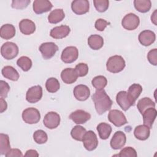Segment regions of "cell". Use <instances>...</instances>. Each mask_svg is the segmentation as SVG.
<instances>
[{
    "instance_id": "1",
    "label": "cell",
    "mask_w": 157,
    "mask_h": 157,
    "mask_svg": "<svg viewBox=\"0 0 157 157\" xmlns=\"http://www.w3.org/2000/svg\"><path fill=\"white\" fill-rule=\"evenodd\" d=\"M91 98L94 103L95 109L99 115H102L110 110L113 104L112 101L104 89L96 90Z\"/></svg>"
},
{
    "instance_id": "2",
    "label": "cell",
    "mask_w": 157,
    "mask_h": 157,
    "mask_svg": "<svg viewBox=\"0 0 157 157\" xmlns=\"http://www.w3.org/2000/svg\"><path fill=\"white\" fill-rule=\"evenodd\" d=\"M125 61L121 56L114 55L110 56L106 63L107 70L112 73H118L125 67Z\"/></svg>"
},
{
    "instance_id": "3",
    "label": "cell",
    "mask_w": 157,
    "mask_h": 157,
    "mask_svg": "<svg viewBox=\"0 0 157 157\" xmlns=\"http://www.w3.org/2000/svg\"><path fill=\"white\" fill-rule=\"evenodd\" d=\"M19 49L17 44L12 42H7L1 48V54L6 59L9 60L15 58L18 54Z\"/></svg>"
},
{
    "instance_id": "4",
    "label": "cell",
    "mask_w": 157,
    "mask_h": 157,
    "mask_svg": "<svg viewBox=\"0 0 157 157\" xmlns=\"http://www.w3.org/2000/svg\"><path fill=\"white\" fill-rule=\"evenodd\" d=\"M22 118L27 124H36L40 119L39 111L34 107H29L25 109L22 112Z\"/></svg>"
},
{
    "instance_id": "5",
    "label": "cell",
    "mask_w": 157,
    "mask_h": 157,
    "mask_svg": "<svg viewBox=\"0 0 157 157\" xmlns=\"http://www.w3.org/2000/svg\"><path fill=\"white\" fill-rule=\"evenodd\" d=\"M139 17L134 13H129L126 14L122 19L121 25L127 30L132 31L136 29L139 25Z\"/></svg>"
},
{
    "instance_id": "6",
    "label": "cell",
    "mask_w": 157,
    "mask_h": 157,
    "mask_svg": "<svg viewBox=\"0 0 157 157\" xmlns=\"http://www.w3.org/2000/svg\"><path fill=\"white\" fill-rule=\"evenodd\" d=\"M108 119L110 122L117 127H120L127 123V120L124 113L117 109L110 110L108 115Z\"/></svg>"
},
{
    "instance_id": "7",
    "label": "cell",
    "mask_w": 157,
    "mask_h": 157,
    "mask_svg": "<svg viewBox=\"0 0 157 157\" xmlns=\"http://www.w3.org/2000/svg\"><path fill=\"white\" fill-rule=\"evenodd\" d=\"M83 144L86 150L93 151L95 150L98 145V140L96 134L93 131H86L83 136Z\"/></svg>"
},
{
    "instance_id": "8",
    "label": "cell",
    "mask_w": 157,
    "mask_h": 157,
    "mask_svg": "<svg viewBox=\"0 0 157 157\" xmlns=\"http://www.w3.org/2000/svg\"><path fill=\"white\" fill-rule=\"evenodd\" d=\"M39 50L44 59H49L55 55L58 50V47L54 42H45L40 45Z\"/></svg>"
},
{
    "instance_id": "9",
    "label": "cell",
    "mask_w": 157,
    "mask_h": 157,
    "mask_svg": "<svg viewBox=\"0 0 157 157\" xmlns=\"http://www.w3.org/2000/svg\"><path fill=\"white\" fill-rule=\"evenodd\" d=\"M78 56V50L74 46L66 47L61 55V60L65 63H72L76 61Z\"/></svg>"
},
{
    "instance_id": "10",
    "label": "cell",
    "mask_w": 157,
    "mask_h": 157,
    "mask_svg": "<svg viewBox=\"0 0 157 157\" xmlns=\"http://www.w3.org/2000/svg\"><path fill=\"white\" fill-rule=\"evenodd\" d=\"M60 116L55 112H48L44 117L43 123L44 126L50 129L57 128L60 123Z\"/></svg>"
},
{
    "instance_id": "11",
    "label": "cell",
    "mask_w": 157,
    "mask_h": 157,
    "mask_svg": "<svg viewBox=\"0 0 157 157\" xmlns=\"http://www.w3.org/2000/svg\"><path fill=\"white\" fill-rule=\"evenodd\" d=\"M42 97V88L40 85L33 86L29 88L26 94V99L29 103H36L39 101Z\"/></svg>"
},
{
    "instance_id": "12",
    "label": "cell",
    "mask_w": 157,
    "mask_h": 157,
    "mask_svg": "<svg viewBox=\"0 0 157 157\" xmlns=\"http://www.w3.org/2000/svg\"><path fill=\"white\" fill-rule=\"evenodd\" d=\"M72 10L77 15H83L89 11L90 4L87 0H74L71 3Z\"/></svg>"
},
{
    "instance_id": "13",
    "label": "cell",
    "mask_w": 157,
    "mask_h": 157,
    "mask_svg": "<svg viewBox=\"0 0 157 157\" xmlns=\"http://www.w3.org/2000/svg\"><path fill=\"white\" fill-rule=\"evenodd\" d=\"M69 118L75 123L79 124L85 123L88 121L91 118V115L83 110L78 109L72 112Z\"/></svg>"
},
{
    "instance_id": "14",
    "label": "cell",
    "mask_w": 157,
    "mask_h": 157,
    "mask_svg": "<svg viewBox=\"0 0 157 157\" xmlns=\"http://www.w3.org/2000/svg\"><path fill=\"white\" fill-rule=\"evenodd\" d=\"M126 137L125 134L120 131H118L113 134L110 140V146L114 150L121 148L126 144Z\"/></svg>"
},
{
    "instance_id": "15",
    "label": "cell",
    "mask_w": 157,
    "mask_h": 157,
    "mask_svg": "<svg viewBox=\"0 0 157 157\" xmlns=\"http://www.w3.org/2000/svg\"><path fill=\"white\" fill-rule=\"evenodd\" d=\"M52 4L48 0H36L33 5V10L36 14L47 12L52 9Z\"/></svg>"
},
{
    "instance_id": "16",
    "label": "cell",
    "mask_w": 157,
    "mask_h": 157,
    "mask_svg": "<svg viewBox=\"0 0 157 157\" xmlns=\"http://www.w3.org/2000/svg\"><path fill=\"white\" fill-rule=\"evenodd\" d=\"M73 93L75 98L80 101H86L90 96V90L85 85H78L74 88Z\"/></svg>"
},
{
    "instance_id": "17",
    "label": "cell",
    "mask_w": 157,
    "mask_h": 157,
    "mask_svg": "<svg viewBox=\"0 0 157 157\" xmlns=\"http://www.w3.org/2000/svg\"><path fill=\"white\" fill-rule=\"evenodd\" d=\"M71 29L69 26L67 25H61L59 26H56L51 29L50 35L52 37L59 39L66 37L70 33Z\"/></svg>"
},
{
    "instance_id": "18",
    "label": "cell",
    "mask_w": 157,
    "mask_h": 157,
    "mask_svg": "<svg viewBox=\"0 0 157 157\" xmlns=\"http://www.w3.org/2000/svg\"><path fill=\"white\" fill-rule=\"evenodd\" d=\"M138 39L142 45L147 47L150 45L155 41L156 35L152 31L144 30L139 34Z\"/></svg>"
},
{
    "instance_id": "19",
    "label": "cell",
    "mask_w": 157,
    "mask_h": 157,
    "mask_svg": "<svg viewBox=\"0 0 157 157\" xmlns=\"http://www.w3.org/2000/svg\"><path fill=\"white\" fill-rule=\"evenodd\" d=\"M116 101L117 104L124 111H126L131 106L133 105L128 98L127 92L125 91H121L117 93Z\"/></svg>"
},
{
    "instance_id": "20",
    "label": "cell",
    "mask_w": 157,
    "mask_h": 157,
    "mask_svg": "<svg viewBox=\"0 0 157 157\" xmlns=\"http://www.w3.org/2000/svg\"><path fill=\"white\" fill-rule=\"evenodd\" d=\"M61 78L64 83L66 84H72L77 80L78 75L74 69L69 67L62 71L61 73Z\"/></svg>"
},
{
    "instance_id": "21",
    "label": "cell",
    "mask_w": 157,
    "mask_h": 157,
    "mask_svg": "<svg viewBox=\"0 0 157 157\" xmlns=\"http://www.w3.org/2000/svg\"><path fill=\"white\" fill-rule=\"evenodd\" d=\"M142 115L143 116L144 124L147 126L149 128H151L156 117V110L155 107H150L145 110Z\"/></svg>"
},
{
    "instance_id": "22",
    "label": "cell",
    "mask_w": 157,
    "mask_h": 157,
    "mask_svg": "<svg viewBox=\"0 0 157 157\" xmlns=\"http://www.w3.org/2000/svg\"><path fill=\"white\" fill-rule=\"evenodd\" d=\"M19 29L23 34L30 35L36 31V25L29 19H23L19 23Z\"/></svg>"
},
{
    "instance_id": "23",
    "label": "cell",
    "mask_w": 157,
    "mask_h": 157,
    "mask_svg": "<svg viewBox=\"0 0 157 157\" xmlns=\"http://www.w3.org/2000/svg\"><path fill=\"white\" fill-rule=\"evenodd\" d=\"M142 91V87L139 84L134 83L129 87L127 94L129 99H130L133 105H134L137 99L139 98Z\"/></svg>"
},
{
    "instance_id": "24",
    "label": "cell",
    "mask_w": 157,
    "mask_h": 157,
    "mask_svg": "<svg viewBox=\"0 0 157 157\" xmlns=\"http://www.w3.org/2000/svg\"><path fill=\"white\" fill-rule=\"evenodd\" d=\"M150 128L145 124L137 126L134 131V136L140 140H145L150 136Z\"/></svg>"
},
{
    "instance_id": "25",
    "label": "cell",
    "mask_w": 157,
    "mask_h": 157,
    "mask_svg": "<svg viewBox=\"0 0 157 157\" xmlns=\"http://www.w3.org/2000/svg\"><path fill=\"white\" fill-rule=\"evenodd\" d=\"M15 28L13 25L11 24H5L0 28V36L4 39L8 40L15 36Z\"/></svg>"
},
{
    "instance_id": "26",
    "label": "cell",
    "mask_w": 157,
    "mask_h": 157,
    "mask_svg": "<svg viewBox=\"0 0 157 157\" xmlns=\"http://www.w3.org/2000/svg\"><path fill=\"white\" fill-rule=\"evenodd\" d=\"M88 44L91 49L97 50L102 47L104 45V39L102 37L99 35H91L88 39Z\"/></svg>"
},
{
    "instance_id": "27",
    "label": "cell",
    "mask_w": 157,
    "mask_h": 157,
    "mask_svg": "<svg viewBox=\"0 0 157 157\" xmlns=\"http://www.w3.org/2000/svg\"><path fill=\"white\" fill-rule=\"evenodd\" d=\"M1 72L5 78L12 81H17L20 77L17 71L11 66H4L2 69Z\"/></svg>"
},
{
    "instance_id": "28",
    "label": "cell",
    "mask_w": 157,
    "mask_h": 157,
    "mask_svg": "<svg viewBox=\"0 0 157 157\" xmlns=\"http://www.w3.org/2000/svg\"><path fill=\"white\" fill-rule=\"evenodd\" d=\"M65 17V14L62 9H56L52 10L48 16V21L52 24H56L61 21Z\"/></svg>"
},
{
    "instance_id": "29",
    "label": "cell",
    "mask_w": 157,
    "mask_h": 157,
    "mask_svg": "<svg viewBox=\"0 0 157 157\" xmlns=\"http://www.w3.org/2000/svg\"><path fill=\"white\" fill-rule=\"evenodd\" d=\"M112 130L111 126L106 123H101L97 126V131L99 137L103 140L107 139L109 137Z\"/></svg>"
},
{
    "instance_id": "30",
    "label": "cell",
    "mask_w": 157,
    "mask_h": 157,
    "mask_svg": "<svg viewBox=\"0 0 157 157\" xmlns=\"http://www.w3.org/2000/svg\"><path fill=\"white\" fill-rule=\"evenodd\" d=\"M9 137L7 134H0V154L6 155L10 150Z\"/></svg>"
},
{
    "instance_id": "31",
    "label": "cell",
    "mask_w": 157,
    "mask_h": 157,
    "mask_svg": "<svg viewBox=\"0 0 157 157\" xmlns=\"http://www.w3.org/2000/svg\"><path fill=\"white\" fill-rule=\"evenodd\" d=\"M134 6L137 11L141 13H146L150 10L151 2L150 0H134Z\"/></svg>"
},
{
    "instance_id": "32",
    "label": "cell",
    "mask_w": 157,
    "mask_h": 157,
    "mask_svg": "<svg viewBox=\"0 0 157 157\" xmlns=\"http://www.w3.org/2000/svg\"><path fill=\"white\" fill-rule=\"evenodd\" d=\"M155 107V103L150 98L147 97L140 99L137 104V107L141 114H142L147 109Z\"/></svg>"
},
{
    "instance_id": "33",
    "label": "cell",
    "mask_w": 157,
    "mask_h": 157,
    "mask_svg": "<svg viewBox=\"0 0 157 157\" xmlns=\"http://www.w3.org/2000/svg\"><path fill=\"white\" fill-rule=\"evenodd\" d=\"M86 130L83 126L80 125L75 126L71 131V135L72 137L78 141H82L84 135L85 134Z\"/></svg>"
},
{
    "instance_id": "34",
    "label": "cell",
    "mask_w": 157,
    "mask_h": 157,
    "mask_svg": "<svg viewBox=\"0 0 157 157\" xmlns=\"http://www.w3.org/2000/svg\"><path fill=\"white\" fill-rule=\"evenodd\" d=\"M45 88L49 93H56L60 88L59 81L55 77H50L48 78L45 83Z\"/></svg>"
},
{
    "instance_id": "35",
    "label": "cell",
    "mask_w": 157,
    "mask_h": 157,
    "mask_svg": "<svg viewBox=\"0 0 157 157\" xmlns=\"http://www.w3.org/2000/svg\"><path fill=\"white\" fill-rule=\"evenodd\" d=\"M17 64L25 72L28 71L31 68L33 64L31 59L26 56L20 57L17 61Z\"/></svg>"
},
{
    "instance_id": "36",
    "label": "cell",
    "mask_w": 157,
    "mask_h": 157,
    "mask_svg": "<svg viewBox=\"0 0 157 157\" xmlns=\"http://www.w3.org/2000/svg\"><path fill=\"white\" fill-rule=\"evenodd\" d=\"M92 85L96 90H103L107 84V78L103 75H98L94 77L91 80Z\"/></svg>"
},
{
    "instance_id": "37",
    "label": "cell",
    "mask_w": 157,
    "mask_h": 157,
    "mask_svg": "<svg viewBox=\"0 0 157 157\" xmlns=\"http://www.w3.org/2000/svg\"><path fill=\"white\" fill-rule=\"evenodd\" d=\"M33 139L37 144H43L47 141L48 136L47 133L44 131L42 129H39L34 132Z\"/></svg>"
},
{
    "instance_id": "38",
    "label": "cell",
    "mask_w": 157,
    "mask_h": 157,
    "mask_svg": "<svg viewBox=\"0 0 157 157\" xmlns=\"http://www.w3.org/2000/svg\"><path fill=\"white\" fill-rule=\"evenodd\" d=\"M94 7L99 12H104L109 8V1L108 0H94Z\"/></svg>"
},
{
    "instance_id": "39",
    "label": "cell",
    "mask_w": 157,
    "mask_h": 157,
    "mask_svg": "<svg viewBox=\"0 0 157 157\" xmlns=\"http://www.w3.org/2000/svg\"><path fill=\"white\" fill-rule=\"evenodd\" d=\"M118 156L120 157H136L137 154L134 148L131 147H127L123 148Z\"/></svg>"
},
{
    "instance_id": "40",
    "label": "cell",
    "mask_w": 157,
    "mask_h": 157,
    "mask_svg": "<svg viewBox=\"0 0 157 157\" xmlns=\"http://www.w3.org/2000/svg\"><path fill=\"white\" fill-rule=\"evenodd\" d=\"M74 69L78 77H84L86 75L88 72V66L86 64L83 63L77 64Z\"/></svg>"
},
{
    "instance_id": "41",
    "label": "cell",
    "mask_w": 157,
    "mask_h": 157,
    "mask_svg": "<svg viewBox=\"0 0 157 157\" xmlns=\"http://www.w3.org/2000/svg\"><path fill=\"white\" fill-rule=\"evenodd\" d=\"M30 0H13L12 1V7L16 9H25L30 3Z\"/></svg>"
},
{
    "instance_id": "42",
    "label": "cell",
    "mask_w": 157,
    "mask_h": 157,
    "mask_svg": "<svg viewBox=\"0 0 157 157\" xmlns=\"http://www.w3.org/2000/svg\"><path fill=\"white\" fill-rule=\"evenodd\" d=\"M10 90L9 84L4 80L0 81V96L1 98H6L7 96L8 93Z\"/></svg>"
},
{
    "instance_id": "43",
    "label": "cell",
    "mask_w": 157,
    "mask_h": 157,
    "mask_svg": "<svg viewBox=\"0 0 157 157\" xmlns=\"http://www.w3.org/2000/svg\"><path fill=\"white\" fill-rule=\"evenodd\" d=\"M147 59L149 63L154 66L157 64V49L154 48L150 50L147 54Z\"/></svg>"
},
{
    "instance_id": "44",
    "label": "cell",
    "mask_w": 157,
    "mask_h": 157,
    "mask_svg": "<svg viewBox=\"0 0 157 157\" xmlns=\"http://www.w3.org/2000/svg\"><path fill=\"white\" fill-rule=\"evenodd\" d=\"M109 24L110 23L107 21L106 20L102 18H99L96 21L94 26L97 30L99 31H103Z\"/></svg>"
},
{
    "instance_id": "45",
    "label": "cell",
    "mask_w": 157,
    "mask_h": 157,
    "mask_svg": "<svg viewBox=\"0 0 157 157\" xmlns=\"http://www.w3.org/2000/svg\"><path fill=\"white\" fill-rule=\"evenodd\" d=\"M5 156L6 157H21L23 156V154L19 149L12 148Z\"/></svg>"
},
{
    "instance_id": "46",
    "label": "cell",
    "mask_w": 157,
    "mask_h": 157,
    "mask_svg": "<svg viewBox=\"0 0 157 157\" xmlns=\"http://www.w3.org/2000/svg\"><path fill=\"white\" fill-rule=\"evenodd\" d=\"M25 156H32V157L39 156V154L37 151L35 150H28V151H26V153L25 154Z\"/></svg>"
},
{
    "instance_id": "47",
    "label": "cell",
    "mask_w": 157,
    "mask_h": 157,
    "mask_svg": "<svg viewBox=\"0 0 157 157\" xmlns=\"http://www.w3.org/2000/svg\"><path fill=\"white\" fill-rule=\"evenodd\" d=\"M0 102H1V113H2L7 109V104L6 101L3 98H0Z\"/></svg>"
},
{
    "instance_id": "48",
    "label": "cell",
    "mask_w": 157,
    "mask_h": 157,
    "mask_svg": "<svg viewBox=\"0 0 157 157\" xmlns=\"http://www.w3.org/2000/svg\"><path fill=\"white\" fill-rule=\"evenodd\" d=\"M156 12H157V10H155L153 12V14L151 15V21H152L155 25H156Z\"/></svg>"
}]
</instances>
